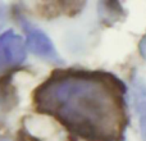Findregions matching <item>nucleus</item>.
<instances>
[{
  "label": "nucleus",
  "instance_id": "obj_2",
  "mask_svg": "<svg viewBox=\"0 0 146 141\" xmlns=\"http://www.w3.org/2000/svg\"><path fill=\"white\" fill-rule=\"evenodd\" d=\"M26 57L25 43L13 31L0 36V73L17 67Z\"/></svg>",
  "mask_w": 146,
  "mask_h": 141
},
{
  "label": "nucleus",
  "instance_id": "obj_1",
  "mask_svg": "<svg viewBox=\"0 0 146 141\" xmlns=\"http://www.w3.org/2000/svg\"><path fill=\"white\" fill-rule=\"evenodd\" d=\"M37 112L86 141H119L127 123L123 87L111 74L56 70L33 95Z\"/></svg>",
  "mask_w": 146,
  "mask_h": 141
},
{
  "label": "nucleus",
  "instance_id": "obj_4",
  "mask_svg": "<svg viewBox=\"0 0 146 141\" xmlns=\"http://www.w3.org/2000/svg\"><path fill=\"white\" fill-rule=\"evenodd\" d=\"M132 96L135 110L139 118L142 141H146V83L140 80L135 81L132 87Z\"/></svg>",
  "mask_w": 146,
  "mask_h": 141
},
{
  "label": "nucleus",
  "instance_id": "obj_3",
  "mask_svg": "<svg viewBox=\"0 0 146 141\" xmlns=\"http://www.w3.org/2000/svg\"><path fill=\"white\" fill-rule=\"evenodd\" d=\"M27 45L33 54L41 57V58L48 59V61H51V62H60V58H59L53 43L41 31L32 30L28 32Z\"/></svg>",
  "mask_w": 146,
  "mask_h": 141
}]
</instances>
